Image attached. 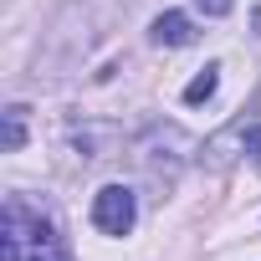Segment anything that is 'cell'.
I'll list each match as a JSON object with an SVG mask.
<instances>
[{
    "label": "cell",
    "instance_id": "obj_1",
    "mask_svg": "<svg viewBox=\"0 0 261 261\" xmlns=\"http://www.w3.org/2000/svg\"><path fill=\"white\" fill-rule=\"evenodd\" d=\"M0 261H67V246L57 225L31 210L21 195L6 200V220H0Z\"/></svg>",
    "mask_w": 261,
    "mask_h": 261
},
{
    "label": "cell",
    "instance_id": "obj_2",
    "mask_svg": "<svg viewBox=\"0 0 261 261\" xmlns=\"http://www.w3.org/2000/svg\"><path fill=\"white\" fill-rule=\"evenodd\" d=\"M134 220H139V200H134L128 185H102V190H97V200H92V225H97L102 236H128Z\"/></svg>",
    "mask_w": 261,
    "mask_h": 261
},
{
    "label": "cell",
    "instance_id": "obj_3",
    "mask_svg": "<svg viewBox=\"0 0 261 261\" xmlns=\"http://www.w3.org/2000/svg\"><path fill=\"white\" fill-rule=\"evenodd\" d=\"M154 41H159V46H190V41H195V21L179 16V11H164V16L154 21Z\"/></svg>",
    "mask_w": 261,
    "mask_h": 261
},
{
    "label": "cell",
    "instance_id": "obj_4",
    "mask_svg": "<svg viewBox=\"0 0 261 261\" xmlns=\"http://www.w3.org/2000/svg\"><path fill=\"white\" fill-rule=\"evenodd\" d=\"M26 144V108H6V154Z\"/></svg>",
    "mask_w": 261,
    "mask_h": 261
},
{
    "label": "cell",
    "instance_id": "obj_5",
    "mask_svg": "<svg viewBox=\"0 0 261 261\" xmlns=\"http://www.w3.org/2000/svg\"><path fill=\"white\" fill-rule=\"evenodd\" d=\"M215 87H220V67H205V72H200V77L185 87V102H205Z\"/></svg>",
    "mask_w": 261,
    "mask_h": 261
},
{
    "label": "cell",
    "instance_id": "obj_6",
    "mask_svg": "<svg viewBox=\"0 0 261 261\" xmlns=\"http://www.w3.org/2000/svg\"><path fill=\"white\" fill-rule=\"evenodd\" d=\"M195 6H200V11H205V16H225V11H230V6H236V0H195Z\"/></svg>",
    "mask_w": 261,
    "mask_h": 261
},
{
    "label": "cell",
    "instance_id": "obj_7",
    "mask_svg": "<svg viewBox=\"0 0 261 261\" xmlns=\"http://www.w3.org/2000/svg\"><path fill=\"white\" fill-rule=\"evenodd\" d=\"M246 149H251V159L261 164V128H251V134H246Z\"/></svg>",
    "mask_w": 261,
    "mask_h": 261
}]
</instances>
